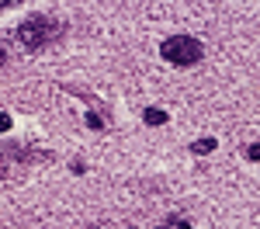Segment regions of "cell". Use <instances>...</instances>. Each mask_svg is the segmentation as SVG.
I'll use <instances>...</instances> for the list:
<instances>
[{
	"label": "cell",
	"mask_w": 260,
	"mask_h": 229,
	"mask_svg": "<svg viewBox=\"0 0 260 229\" xmlns=\"http://www.w3.org/2000/svg\"><path fill=\"white\" fill-rule=\"evenodd\" d=\"M56 35H59V21L52 18V14H31L18 28V39H21L24 49H39L45 42H52Z\"/></svg>",
	"instance_id": "6da1fadb"
},
{
	"label": "cell",
	"mask_w": 260,
	"mask_h": 229,
	"mask_svg": "<svg viewBox=\"0 0 260 229\" xmlns=\"http://www.w3.org/2000/svg\"><path fill=\"white\" fill-rule=\"evenodd\" d=\"M163 59L174 62V66H194L201 59V42L191 39V35H174V39H167L160 45Z\"/></svg>",
	"instance_id": "7a4b0ae2"
},
{
	"label": "cell",
	"mask_w": 260,
	"mask_h": 229,
	"mask_svg": "<svg viewBox=\"0 0 260 229\" xmlns=\"http://www.w3.org/2000/svg\"><path fill=\"white\" fill-rule=\"evenodd\" d=\"M146 122L149 125H163L167 122V111H160V108H146Z\"/></svg>",
	"instance_id": "3957f363"
},
{
	"label": "cell",
	"mask_w": 260,
	"mask_h": 229,
	"mask_svg": "<svg viewBox=\"0 0 260 229\" xmlns=\"http://www.w3.org/2000/svg\"><path fill=\"white\" fill-rule=\"evenodd\" d=\"M212 149H215V139H212V136H208V139H198V143L191 146V153H212Z\"/></svg>",
	"instance_id": "277c9868"
},
{
	"label": "cell",
	"mask_w": 260,
	"mask_h": 229,
	"mask_svg": "<svg viewBox=\"0 0 260 229\" xmlns=\"http://www.w3.org/2000/svg\"><path fill=\"white\" fill-rule=\"evenodd\" d=\"M246 156H250V160H260V143H253V146H246Z\"/></svg>",
	"instance_id": "5b68a950"
},
{
	"label": "cell",
	"mask_w": 260,
	"mask_h": 229,
	"mask_svg": "<svg viewBox=\"0 0 260 229\" xmlns=\"http://www.w3.org/2000/svg\"><path fill=\"white\" fill-rule=\"evenodd\" d=\"M7 128H11V115H7V111H0V132H7Z\"/></svg>",
	"instance_id": "8992f818"
},
{
	"label": "cell",
	"mask_w": 260,
	"mask_h": 229,
	"mask_svg": "<svg viewBox=\"0 0 260 229\" xmlns=\"http://www.w3.org/2000/svg\"><path fill=\"white\" fill-rule=\"evenodd\" d=\"M87 125H90V128H104V125H101V118H98V115H94V111L87 115Z\"/></svg>",
	"instance_id": "52a82bcc"
},
{
	"label": "cell",
	"mask_w": 260,
	"mask_h": 229,
	"mask_svg": "<svg viewBox=\"0 0 260 229\" xmlns=\"http://www.w3.org/2000/svg\"><path fill=\"white\" fill-rule=\"evenodd\" d=\"M4 59H7V52H4V45H0V62H4Z\"/></svg>",
	"instance_id": "ba28073f"
},
{
	"label": "cell",
	"mask_w": 260,
	"mask_h": 229,
	"mask_svg": "<svg viewBox=\"0 0 260 229\" xmlns=\"http://www.w3.org/2000/svg\"><path fill=\"white\" fill-rule=\"evenodd\" d=\"M184 229H191V226H184Z\"/></svg>",
	"instance_id": "9c48e42d"
}]
</instances>
